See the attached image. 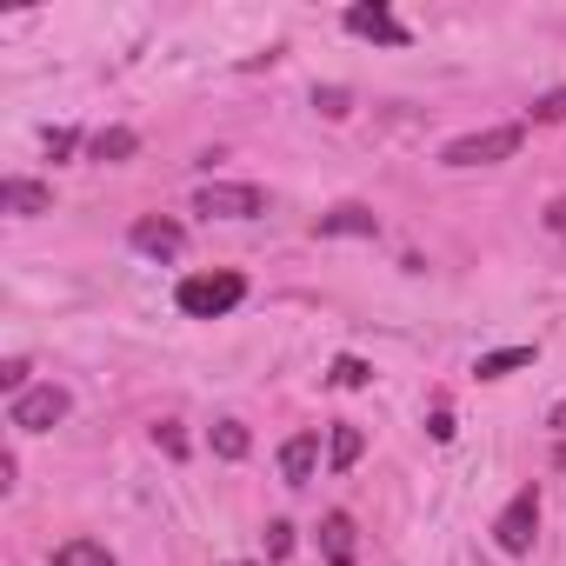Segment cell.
Returning <instances> with one entry per match:
<instances>
[{"label":"cell","mask_w":566,"mask_h":566,"mask_svg":"<svg viewBox=\"0 0 566 566\" xmlns=\"http://www.w3.org/2000/svg\"><path fill=\"white\" fill-rule=\"evenodd\" d=\"M174 301H180L187 321H220V314H233L247 301V280L240 273H193V280H180Z\"/></svg>","instance_id":"6da1fadb"},{"label":"cell","mask_w":566,"mask_h":566,"mask_svg":"<svg viewBox=\"0 0 566 566\" xmlns=\"http://www.w3.org/2000/svg\"><path fill=\"white\" fill-rule=\"evenodd\" d=\"M520 154V127H486V134H460L447 140V167H493V160H513Z\"/></svg>","instance_id":"7a4b0ae2"},{"label":"cell","mask_w":566,"mask_h":566,"mask_svg":"<svg viewBox=\"0 0 566 566\" xmlns=\"http://www.w3.org/2000/svg\"><path fill=\"white\" fill-rule=\"evenodd\" d=\"M260 207H266V193L247 187V180H213V187L193 193V213H207V220H253Z\"/></svg>","instance_id":"3957f363"},{"label":"cell","mask_w":566,"mask_h":566,"mask_svg":"<svg viewBox=\"0 0 566 566\" xmlns=\"http://www.w3.org/2000/svg\"><path fill=\"white\" fill-rule=\"evenodd\" d=\"M533 526H539V486H520V493L506 500V513L493 520L500 553H533Z\"/></svg>","instance_id":"277c9868"},{"label":"cell","mask_w":566,"mask_h":566,"mask_svg":"<svg viewBox=\"0 0 566 566\" xmlns=\"http://www.w3.org/2000/svg\"><path fill=\"white\" fill-rule=\"evenodd\" d=\"M67 407H74V400H67V387H54V380H48V387H28V394L14 400V413H8V420H14L21 433H48V427H61V420H67Z\"/></svg>","instance_id":"5b68a950"},{"label":"cell","mask_w":566,"mask_h":566,"mask_svg":"<svg viewBox=\"0 0 566 566\" xmlns=\"http://www.w3.org/2000/svg\"><path fill=\"white\" fill-rule=\"evenodd\" d=\"M134 253H147V260H180L187 253V233H180V220H167V213H147V220H134Z\"/></svg>","instance_id":"8992f818"},{"label":"cell","mask_w":566,"mask_h":566,"mask_svg":"<svg viewBox=\"0 0 566 566\" xmlns=\"http://www.w3.org/2000/svg\"><path fill=\"white\" fill-rule=\"evenodd\" d=\"M347 34H360V41H387V48H407V28L380 8V0H374V8H367V0H360V8H347Z\"/></svg>","instance_id":"52a82bcc"},{"label":"cell","mask_w":566,"mask_h":566,"mask_svg":"<svg viewBox=\"0 0 566 566\" xmlns=\"http://www.w3.org/2000/svg\"><path fill=\"white\" fill-rule=\"evenodd\" d=\"M321 233H327V240H340V233H347V240H374V233H380V213L360 207V200H340L334 213H321Z\"/></svg>","instance_id":"ba28073f"},{"label":"cell","mask_w":566,"mask_h":566,"mask_svg":"<svg viewBox=\"0 0 566 566\" xmlns=\"http://www.w3.org/2000/svg\"><path fill=\"white\" fill-rule=\"evenodd\" d=\"M321 467V433H294L287 447H280V473H287V486H307Z\"/></svg>","instance_id":"9c48e42d"},{"label":"cell","mask_w":566,"mask_h":566,"mask_svg":"<svg viewBox=\"0 0 566 566\" xmlns=\"http://www.w3.org/2000/svg\"><path fill=\"white\" fill-rule=\"evenodd\" d=\"M0 213H54V193L41 180H0Z\"/></svg>","instance_id":"30bf717a"},{"label":"cell","mask_w":566,"mask_h":566,"mask_svg":"<svg viewBox=\"0 0 566 566\" xmlns=\"http://www.w3.org/2000/svg\"><path fill=\"white\" fill-rule=\"evenodd\" d=\"M321 553H327L334 566H354V559H360V539H354V520H347V513H327V520H321Z\"/></svg>","instance_id":"8fae6325"},{"label":"cell","mask_w":566,"mask_h":566,"mask_svg":"<svg viewBox=\"0 0 566 566\" xmlns=\"http://www.w3.org/2000/svg\"><path fill=\"white\" fill-rule=\"evenodd\" d=\"M539 360V347H500V354H480V380H506V374H520V367H533Z\"/></svg>","instance_id":"7c38bea8"},{"label":"cell","mask_w":566,"mask_h":566,"mask_svg":"<svg viewBox=\"0 0 566 566\" xmlns=\"http://www.w3.org/2000/svg\"><path fill=\"white\" fill-rule=\"evenodd\" d=\"M134 147H140V134H134V127H107V134H94V147H87V154L114 167V160H134Z\"/></svg>","instance_id":"4fadbf2b"},{"label":"cell","mask_w":566,"mask_h":566,"mask_svg":"<svg viewBox=\"0 0 566 566\" xmlns=\"http://www.w3.org/2000/svg\"><path fill=\"white\" fill-rule=\"evenodd\" d=\"M54 566H114V553L101 539H61L54 546Z\"/></svg>","instance_id":"5bb4252c"},{"label":"cell","mask_w":566,"mask_h":566,"mask_svg":"<svg viewBox=\"0 0 566 566\" xmlns=\"http://www.w3.org/2000/svg\"><path fill=\"white\" fill-rule=\"evenodd\" d=\"M213 453H220V460H247V453H253V433H247L240 420H220V427H213Z\"/></svg>","instance_id":"9a60e30c"},{"label":"cell","mask_w":566,"mask_h":566,"mask_svg":"<svg viewBox=\"0 0 566 566\" xmlns=\"http://www.w3.org/2000/svg\"><path fill=\"white\" fill-rule=\"evenodd\" d=\"M327 453H334V467L347 473V467L367 453V433H360V427H334V447H327Z\"/></svg>","instance_id":"2e32d148"},{"label":"cell","mask_w":566,"mask_h":566,"mask_svg":"<svg viewBox=\"0 0 566 566\" xmlns=\"http://www.w3.org/2000/svg\"><path fill=\"white\" fill-rule=\"evenodd\" d=\"M367 380H374V367H367L360 354H340V360H334V387H367Z\"/></svg>","instance_id":"e0dca14e"},{"label":"cell","mask_w":566,"mask_h":566,"mask_svg":"<svg viewBox=\"0 0 566 566\" xmlns=\"http://www.w3.org/2000/svg\"><path fill=\"white\" fill-rule=\"evenodd\" d=\"M314 107H321L327 120H340V114L354 107V94H347V87H314Z\"/></svg>","instance_id":"ac0fdd59"},{"label":"cell","mask_w":566,"mask_h":566,"mask_svg":"<svg viewBox=\"0 0 566 566\" xmlns=\"http://www.w3.org/2000/svg\"><path fill=\"white\" fill-rule=\"evenodd\" d=\"M154 447H160L167 460H187V433H180L174 420H160V427H154Z\"/></svg>","instance_id":"d6986e66"},{"label":"cell","mask_w":566,"mask_h":566,"mask_svg":"<svg viewBox=\"0 0 566 566\" xmlns=\"http://www.w3.org/2000/svg\"><path fill=\"white\" fill-rule=\"evenodd\" d=\"M533 120H539V127H553V120H566V87H553V94H539V101H533Z\"/></svg>","instance_id":"ffe728a7"},{"label":"cell","mask_w":566,"mask_h":566,"mask_svg":"<svg viewBox=\"0 0 566 566\" xmlns=\"http://www.w3.org/2000/svg\"><path fill=\"white\" fill-rule=\"evenodd\" d=\"M287 553H294V526L273 520V526H266V559H287Z\"/></svg>","instance_id":"44dd1931"},{"label":"cell","mask_w":566,"mask_h":566,"mask_svg":"<svg viewBox=\"0 0 566 566\" xmlns=\"http://www.w3.org/2000/svg\"><path fill=\"white\" fill-rule=\"evenodd\" d=\"M74 147H81V134H74V127H48V154H54V160H67Z\"/></svg>","instance_id":"7402d4cb"},{"label":"cell","mask_w":566,"mask_h":566,"mask_svg":"<svg viewBox=\"0 0 566 566\" xmlns=\"http://www.w3.org/2000/svg\"><path fill=\"white\" fill-rule=\"evenodd\" d=\"M0 387L21 400V394H28V360H8V367H0Z\"/></svg>","instance_id":"603a6c76"},{"label":"cell","mask_w":566,"mask_h":566,"mask_svg":"<svg viewBox=\"0 0 566 566\" xmlns=\"http://www.w3.org/2000/svg\"><path fill=\"white\" fill-rule=\"evenodd\" d=\"M546 227H553V233L566 240V200H553V207H546Z\"/></svg>","instance_id":"cb8c5ba5"},{"label":"cell","mask_w":566,"mask_h":566,"mask_svg":"<svg viewBox=\"0 0 566 566\" xmlns=\"http://www.w3.org/2000/svg\"><path fill=\"white\" fill-rule=\"evenodd\" d=\"M546 427H559V433H566V400H559V407H553V420H546Z\"/></svg>","instance_id":"d4e9b609"},{"label":"cell","mask_w":566,"mask_h":566,"mask_svg":"<svg viewBox=\"0 0 566 566\" xmlns=\"http://www.w3.org/2000/svg\"><path fill=\"white\" fill-rule=\"evenodd\" d=\"M233 566H240V559H233Z\"/></svg>","instance_id":"484cf974"}]
</instances>
